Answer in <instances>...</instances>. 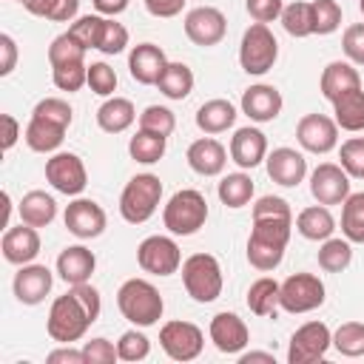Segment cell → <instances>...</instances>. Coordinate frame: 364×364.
<instances>
[{
  "instance_id": "obj_1",
  "label": "cell",
  "mask_w": 364,
  "mask_h": 364,
  "mask_svg": "<svg viewBox=\"0 0 364 364\" xmlns=\"http://www.w3.org/2000/svg\"><path fill=\"white\" fill-rule=\"evenodd\" d=\"M102 301H100V290L88 282L82 284H71V290L65 296H57L51 301L48 318H46V333L51 341L57 344H71L80 341L88 327L100 318Z\"/></svg>"
},
{
  "instance_id": "obj_2",
  "label": "cell",
  "mask_w": 364,
  "mask_h": 364,
  "mask_svg": "<svg viewBox=\"0 0 364 364\" xmlns=\"http://www.w3.org/2000/svg\"><path fill=\"white\" fill-rule=\"evenodd\" d=\"M290 233H293V219H279V216L253 219V228L247 236L250 267H256L262 273L276 270L284 259V247L290 242Z\"/></svg>"
},
{
  "instance_id": "obj_3",
  "label": "cell",
  "mask_w": 364,
  "mask_h": 364,
  "mask_svg": "<svg viewBox=\"0 0 364 364\" xmlns=\"http://www.w3.org/2000/svg\"><path fill=\"white\" fill-rule=\"evenodd\" d=\"M117 307L134 327H151L162 318L165 301L148 279H128L117 290Z\"/></svg>"
},
{
  "instance_id": "obj_4",
  "label": "cell",
  "mask_w": 364,
  "mask_h": 364,
  "mask_svg": "<svg viewBox=\"0 0 364 364\" xmlns=\"http://www.w3.org/2000/svg\"><path fill=\"white\" fill-rule=\"evenodd\" d=\"M182 284L193 301H199V304L216 301L222 296V287H225L219 259L213 253H191L182 262Z\"/></svg>"
},
{
  "instance_id": "obj_5",
  "label": "cell",
  "mask_w": 364,
  "mask_h": 364,
  "mask_svg": "<svg viewBox=\"0 0 364 364\" xmlns=\"http://www.w3.org/2000/svg\"><path fill=\"white\" fill-rule=\"evenodd\" d=\"M162 202V179L156 173H136L119 193V216L128 225L148 222Z\"/></svg>"
},
{
  "instance_id": "obj_6",
  "label": "cell",
  "mask_w": 364,
  "mask_h": 364,
  "mask_svg": "<svg viewBox=\"0 0 364 364\" xmlns=\"http://www.w3.org/2000/svg\"><path fill=\"white\" fill-rule=\"evenodd\" d=\"M208 222V199L196 188L176 191L162 208V225L173 236H193Z\"/></svg>"
},
{
  "instance_id": "obj_7",
  "label": "cell",
  "mask_w": 364,
  "mask_h": 364,
  "mask_svg": "<svg viewBox=\"0 0 364 364\" xmlns=\"http://www.w3.org/2000/svg\"><path fill=\"white\" fill-rule=\"evenodd\" d=\"M279 60V43L267 23H250L239 43V65L250 77L267 74Z\"/></svg>"
},
{
  "instance_id": "obj_8",
  "label": "cell",
  "mask_w": 364,
  "mask_h": 364,
  "mask_svg": "<svg viewBox=\"0 0 364 364\" xmlns=\"http://www.w3.org/2000/svg\"><path fill=\"white\" fill-rule=\"evenodd\" d=\"M324 282L316 273H293L279 287V307L284 313H310L324 304Z\"/></svg>"
},
{
  "instance_id": "obj_9",
  "label": "cell",
  "mask_w": 364,
  "mask_h": 364,
  "mask_svg": "<svg viewBox=\"0 0 364 364\" xmlns=\"http://www.w3.org/2000/svg\"><path fill=\"white\" fill-rule=\"evenodd\" d=\"M333 347V333L324 321H304L287 344V364H316L324 361Z\"/></svg>"
},
{
  "instance_id": "obj_10",
  "label": "cell",
  "mask_w": 364,
  "mask_h": 364,
  "mask_svg": "<svg viewBox=\"0 0 364 364\" xmlns=\"http://www.w3.org/2000/svg\"><path fill=\"white\" fill-rule=\"evenodd\" d=\"M46 182L65 196H80L88 185L85 162L71 151H57L46 159Z\"/></svg>"
},
{
  "instance_id": "obj_11",
  "label": "cell",
  "mask_w": 364,
  "mask_h": 364,
  "mask_svg": "<svg viewBox=\"0 0 364 364\" xmlns=\"http://www.w3.org/2000/svg\"><path fill=\"white\" fill-rule=\"evenodd\" d=\"M136 262L151 276H173L182 267V250L171 236H145L136 247Z\"/></svg>"
},
{
  "instance_id": "obj_12",
  "label": "cell",
  "mask_w": 364,
  "mask_h": 364,
  "mask_svg": "<svg viewBox=\"0 0 364 364\" xmlns=\"http://www.w3.org/2000/svg\"><path fill=\"white\" fill-rule=\"evenodd\" d=\"M159 347L173 361H193L205 347V333L193 321H165L159 330Z\"/></svg>"
},
{
  "instance_id": "obj_13",
  "label": "cell",
  "mask_w": 364,
  "mask_h": 364,
  "mask_svg": "<svg viewBox=\"0 0 364 364\" xmlns=\"http://www.w3.org/2000/svg\"><path fill=\"white\" fill-rule=\"evenodd\" d=\"M182 28H185V37L193 43V46H202V48H210V46H219L228 34V20L225 14L216 9V6H196L185 14L182 20Z\"/></svg>"
},
{
  "instance_id": "obj_14",
  "label": "cell",
  "mask_w": 364,
  "mask_h": 364,
  "mask_svg": "<svg viewBox=\"0 0 364 364\" xmlns=\"http://www.w3.org/2000/svg\"><path fill=\"white\" fill-rule=\"evenodd\" d=\"M296 139L310 154H330L338 145V125L327 114H304L296 122Z\"/></svg>"
},
{
  "instance_id": "obj_15",
  "label": "cell",
  "mask_w": 364,
  "mask_h": 364,
  "mask_svg": "<svg viewBox=\"0 0 364 364\" xmlns=\"http://www.w3.org/2000/svg\"><path fill=\"white\" fill-rule=\"evenodd\" d=\"M63 219H65L68 233L77 236V239H82V242L102 236V230L108 225V216H105L102 205H97L94 199H82V196H77L74 202H68Z\"/></svg>"
},
{
  "instance_id": "obj_16",
  "label": "cell",
  "mask_w": 364,
  "mask_h": 364,
  "mask_svg": "<svg viewBox=\"0 0 364 364\" xmlns=\"http://www.w3.org/2000/svg\"><path fill=\"white\" fill-rule=\"evenodd\" d=\"M310 193L318 205H341L350 196V173L336 162H321L310 173Z\"/></svg>"
},
{
  "instance_id": "obj_17",
  "label": "cell",
  "mask_w": 364,
  "mask_h": 364,
  "mask_svg": "<svg viewBox=\"0 0 364 364\" xmlns=\"http://www.w3.org/2000/svg\"><path fill=\"white\" fill-rule=\"evenodd\" d=\"M208 333H210V341H213V347L219 350V353H225V355H239L247 344H250V330H247V324L236 316V313H216L213 318H210V327H208Z\"/></svg>"
},
{
  "instance_id": "obj_18",
  "label": "cell",
  "mask_w": 364,
  "mask_h": 364,
  "mask_svg": "<svg viewBox=\"0 0 364 364\" xmlns=\"http://www.w3.org/2000/svg\"><path fill=\"white\" fill-rule=\"evenodd\" d=\"M264 168H267V176L282 188H296L307 176V159L296 148H273L264 156Z\"/></svg>"
},
{
  "instance_id": "obj_19",
  "label": "cell",
  "mask_w": 364,
  "mask_h": 364,
  "mask_svg": "<svg viewBox=\"0 0 364 364\" xmlns=\"http://www.w3.org/2000/svg\"><path fill=\"white\" fill-rule=\"evenodd\" d=\"M51 284H54V273L46 264H34V262L20 264V270L14 273V282H11L17 301L28 304V307L40 304L51 293Z\"/></svg>"
},
{
  "instance_id": "obj_20",
  "label": "cell",
  "mask_w": 364,
  "mask_h": 364,
  "mask_svg": "<svg viewBox=\"0 0 364 364\" xmlns=\"http://www.w3.org/2000/svg\"><path fill=\"white\" fill-rule=\"evenodd\" d=\"M242 114L250 117V122H273L282 114V91L267 82H256L242 94Z\"/></svg>"
},
{
  "instance_id": "obj_21",
  "label": "cell",
  "mask_w": 364,
  "mask_h": 364,
  "mask_svg": "<svg viewBox=\"0 0 364 364\" xmlns=\"http://www.w3.org/2000/svg\"><path fill=\"white\" fill-rule=\"evenodd\" d=\"M165 68L168 57L156 43H136L128 54V71L139 85H156Z\"/></svg>"
},
{
  "instance_id": "obj_22",
  "label": "cell",
  "mask_w": 364,
  "mask_h": 364,
  "mask_svg": "<svg viewBox=\"0 0 364 364\" xmlns=\"http://www.w3.org/2000/svg\"><path fill=\"white\" fill-rule=\"evenodd\" d=\"M228 151H230V159L242 171H253L267 156V136L259 128H253V125L236 128V134L230 136V148Z\"/></svg>"
},
{
  "instance_id": "obj_23",
  "label": "cell",
  "mask_w": 364,
  "mask_h": 364,
  "mask_svg": "<svg viewBox=\"0 0 364 364\" xmlns=\"http://www.w3.org/2000/svg\"><path fill=\"white\" fill-rule=\"evenodd\" d=\"M0 250H3V259L11 262V264H28L37 259L40 253V233L37 228L20 222L17 228H6L3 230V239H0Z\"/></svg>"
},
{
  "instance_id": "obj_24",
  "label": "cell",
  "mask_w": 364,
  "mask_h": 364,
  "mask_svg": "<svg viewBox=\"0 0 364 364\" xmlns=\"http://www.w3.org/2000/svg\"><path fill=\"white\" fill-rule=\"evenodd\" d=\"M188 165L193 173L199 176H219L228 165V151L219 139L213 136H202V139H193L188 145V154H185Z\"/></svg>"
},
{
  "instance_id": "obj_25",
  "label": "cell",
  "mask_w": 364,
  "mask_h": 364,
  "mask_svg": "<svg viewBox=\"0 0 364 364\" xmlns=\"http://www.w3.org/2000/svg\"><path fill=\"white\" fill-rule=\"evenodd\" d=\"M97 270V256L85 245H68L57 256V273L65 284H82L91 282V273Z\"/></svg>"
},
{
  "instance_id": "obj_26",
  "label": "cell",
  "mask_w": 364,
  "mask_h": 364,
  "mask_svg": "<svg viewBox=\"0 0 364 364\" xmlns=\"http://www.w3.org/2000/svg\"><path fill=\"white\" fill-rule=\"evenodd\" d=\"M318 88H321L324 100L333 102L341 94L353 91V88H361V74H358V68L350 60H333V63L324 65L321 80H318Z\"/></svg>"
},
{
  "instance_id": "obj_27",
  "label": "cell",
  "mask_w": 364,
  "mask_h": 364,
  "mask_svg": "<svg viewBox=\"0 0 364 364\" xmlns=\"http://www.w3.org/2000/svg\"><path fill=\"white\" fill-rule=\"evenodd\" d=\"M136 108L128 97H105V102L97 108V125L105 134H122L134 125Z\"/></svg>"
},
{
  "instance_id": "obj_28",
  "label": "cell",
  "mask_w": 364,
  "mask_h": 364,
  "mask_svg": "<svg viewBox=\"0 0 364 364\" xmlns=\"http://www.w3.org/2000/svg\"><path fill=\"white\" fill-rule=\"evenodd\" d=\"M233 122H236V108L230 100H222V97L202 102L196 111V128L208 136L225 134L228 128H233Z\"/></svg>"
},
{
  "instance_id": "obj_29",
  "label": "cell",
  "mask_w": 364,
  "mask_h": 364,
  "mask_svg": "<svg viewBox=\"0 0 364 364\" xmlns=\"http://www.w3.org/2000/svg\"><path fill=\"white\" fill-rule=\"evenodd\" d=\"M17 213H20V222L31 228H48L57 216V202L46 191H28L17 205Z\"/></svg>"
},
{
  "instance_id": "obj_30",
  "label": "cell",
  "mask_w": 364,
  "mask_h": 364,
  "mask_svg": "<svg viewBox=\"0 0 364 364\" xmlns=\"http://www.w3.org/2000/svg\"><path fill=\"white\" fill-rule=\"evenodd\" d=\"M65 131H68V128H63V125H54V122H48V119L31 117L28 125H26L23 139H26V145H28L31 151H37V154H57V148H60L63 139H65Z\"/></svg>"
},
{
  "instance_id": "obj_31",
  "label": "cell",
  "mask_w": 364,
  "mask_h": 364,
  "mask_svg": "<svg viewBox=\"0 0 364 364\" xmlns=\"http://www.w3.org/2000/svg\"><path fill=\"white\" fill-rule=\"evenodd\" d=\"M296 230H299L304 239H310V242H324V239L333 236L336 219H333V213H330L327 205H310V208L299 210V216H296Z\"/></svg>"
},
{
  "instance_id": "obj_32",
  "label": "cell",
  "mask_w": 364,
  "mask_h": 364,
  "mask_svg": "<svg viewBox=\"0 0 364 364\" xmlns=\"http://www.w3.org/2000/svg\"><path fill=\"white\" fill-rule=\"evenodd\" d=\"M333 119L341 131L358 134L364 131V88H353L333 100Z\"/></svg>"
},
{
  "instance_id": "obj_33",
  "label": "cell",
  "mask_w": 364,
  "mask_h": 364,
  "mask_svg": "<svg viewBox=\"0 0 364 364\" xmlns=\"http://www.w3.org/2000/svg\"><path fill=\"white\" fill-rule=\"evenodd\" d=\"M253 191H256V188H253V179H250L245 171H236V173L222 176V179H219V188H216L219 202H222L225 208H233V210L250 205Z\"/></svg>"
},
{
  "instance_id": "obj_34",
  "label": "cell",
  "mask_w": 364,
  "mask_h": 364,
  "mask_svg": "<svg viewBox=\"0 0 364 364\" xmlns=\"http://www.w3.org/2000/svg\"><path fill=\"white\" fill-rule=\"evenodd\" d=\"M165 148H168V136H159L154 131H145L139 128L131 139H128V154L134 162H142V165H154L165 156Z\"/></svg>"
},
{
  "instance_id": "obj_35",
  "label": "cell",
  "mask_w": 364,
  "mask_h": 364,
  "mask_svg": "<svg viewBox=\"0 0 364 364\" xmlns=\"http://www.w3.org/2000/svg\"><path fill=\"white\" fill-rule=\"evenodd\" d=\"M279 282L270 276H259L250 287H247V307L253 316H273L279 307Z\"/></svg>"
},
{
  "instance_id": "obj_36",
  "label": "cell",
  "mask_w": 364,
  "mask_h": 364,
  "mask_svg": "<svg viewBox=\"0 0 364 364\" xmlns=\"http://www.w3.org/2000/svg\"><path fill=\"white\" fill-rule=\"evenodd\" d=\"M316 259H318V267L324 273H341L353 262V242L350 239H341V236H330V239L321 242Z\"/></svg>"
},
{
  "instance_id": "obj_37",
  "label": "cell",
  "mask_w": 364,
  "mask_h": 364,
  "mask_svg": "<svg viewBox=\"0 0 364 364\" xmlns=\"http://www.w3.org/2000/svg\"><path fill=\"white\" fill-rule=\"evenodd\" d=\"M156 88L168 97V100H185L193 91V71L185 63H168V68L162 71Z\"/></svg>"
},
{
  "instance_id": "obj_38",
  "label": "cell",
  "mask_w": 364,
  "mask_h": 364,
  "mask_svg": "<svg viewBox=\"0 0 364 364\" xmlns=\"http://www.w3.org/2000/svg\"><path fill=\"white\" fill-rule=\"evenodd\" d=\"M341 233L353 245H364V191L341 202Z\"/></svg>"
},
{
  "instance_id": "obj_39",
  "label": "cell",
  "mask_w": 364,
  "mask_h": 364,
  "mask_svg": "<svg viewBox=\"0 0 364 364\" xmlns=\"http://www.w3.org/2000/svg\"><path fill=\"white\" fill-rule=\"evenodd\" d=\"M282 26L290 37H310L313 34V3L307 0H293L290 6L282 9Z\"/></svg>"
},
{
  "instance_id": "obj_40",
  "label": "cell",
  "mask_w": 364,
  "mask_h": 364,
  "mask_svg": "<svg viewBox=\"0 0 364 364\" xmlns=\"http://www.w3.org/2000/svg\"><path fill=\"white\" fill-rule=\"evenodd\" d=\"M105 23H108V17H102V14H82V17H77L71 26H68V34L88 51V48H100V43H102V34H105Z\"/></svg>"
},
{
  "instance_id": "obj_41",
  "label": "cell",
  "mask_w": 364,
  "mask_h": 364,
  "mask_svg": "<svg viewBox=\"0 0 364 364\" xmlns=\"http://www.w3.org/2000/svg\"><path fill=\"white\" fill-rule=\"evenodd\" d=\"M333 347L347 358L364 355V321H344L333 333Z\"/></svg>"
},
{
  "instance_id": "obj_42",
  "label": "cell",
  "mask_w": 364,
  "mask_h": 364,
  "mask_svg": "<svg viewBox=\"0 0 364 364\" xmlns=\"http://www.w3.org/2000/svg\"><path fill=\"white\" fill-rule=\"evenodd\" d=\"M65 63H85V48L68 31L57 34L48 46V65L54 68V65H65Z\"/></svg>"
},
{
  "instance_id": "obj_43",
  "label": "cell",
  "mask_w": 364,
  "mask_h": 364,
  "mask_svg": "<svg viewBox=\"0 0 364 364\" xmlns=\"http://www.w3.org/2000/svg\"><path fill=\"white\" fill-rule=\"evenodd\" d=\"M51 80L60 91H80L82 85H88V63H65V65H54L51 68Z\"/></svg>"
},
{
  "instance_id": "obj_44",
  "label": "cell",
  "mask_w": 364,
  "mask_h": 364,
  "mask_svg": "<svg viewBox=\"0 0 364 364\" xmlns=\"http://www.w3.org/2000/svg\"><path fill=\"white\" fill-rule=\"evenodd\" d=\"M117 353H119V361H145L151 355V338L142 333V330H125L117 341Z\"/></svg>"
},
{
  "instance_id": "obj_45",
  "label": "cell",
  "mask_w": 364,
  "mask_h": 364,
  "mask_svg": "<svg viewBox=\"0 0 364 364\" xmlns=\"http://www.w3.org/2000/svg\"><path fill=\"white\" fill-rule=\"evenodd\" d=\"M338 165L350 173V179H364V136H350L338 148Z\"/></svg>"
},
{
  "instance_id": "obj_46",
  "label": "cell",
  "mask_w": 364,
  "mask_h": 364,
  "mask_svg": "<svg viewBox=\"0 0 364 364\" xmlns=\"http://www.w3.org/2000/svg\"><path fill=\"white\" fill-rule=\"evenodd\" d=\"M139 128L145 131H154L159 136H171L173 128H176V117L171 108L165 105H148L142 114H139Z\"/></svg>"
},
{
  "instance_id": "obj_47",
  "label": "cell",
  "mask_w": 364,
  "mask_h": 364,
  "mask_svg": "<svg viewBox=\"0 0 364 364\" xmlns=\"http://www.w3.org/2000/svg\"><path fill=\"white\" fill-rule=\"evenodd\" d=\"M341 26V6L336 0H313V34H333Z\"/></svg>"
},
{
  "instance_id": "obj_48",
  "label": "cell",
  "mask_w": 364,
  "mask_h": 364,
  "mask_svg": "<svg viewBox=\"0 0 364 364\" xmlns=\"http://www.w3.org/2000/svg\"><path fill=\"white\" fill-rule=\"evenodd\" d=\"M31 117H40V119H48V122H54V125L68 128L71 119H74V111H71V105H68L63 97H46V100H40V102L34 105Z\"/></svg>"
},
{
  "instance_id": "obj_49",
  "label": "cell",
  "mask_w": 364,
  "mask_h": 364,
  "mask_svg": "<svg viewBox=\"0 0 364 364\" xmlns=\"http://www.w3.org/2000/svg\"><path fill=\"white\" fill-rule=\"evenodd\" d=\"M88 88L97 97H114V91H117V71L108 63H91L88 65Z\"/></svg>"
},
{
  "instance_id": "obj_50",
  "label": "cell",
  "mask_w": 364,
  "mask_h": 364,
  "mask_svg": "<svg viewBox=\"0 0 364 364\" xmlns=\"http://www.w3.org/2000/svg\"><path fill=\"white\" fill-rule=\"evenodd\" d=\"M341 51L353 65H364V23H353L344 28Z\"/></svg>"
},
{
  "instance_id": "obj_51",
  "label": "cell",
  "mask_w": 364,
  "mask_h": 364,
  "mask_svg": "<svg viewBox=\"0 0 364 364\" xmlns=\"http://www.w3.org/2000/svg\"><path fill=\"white\" fill-rule=\"evenodd\" d=\"M82 353H85V364H114L119 361V353H117V344L108 341V338H91L82 344Z\"/></svg>"
},
{
  "instance_id": "obj_52",
  "label": "cell",
  "mask_w": 364,
  "mask_h": 364,
  "mask_svg": "<svg viewBox=\"0 0 364 364\" xmlns=\"http://www.w3.org/2000/svg\"><path fill=\"white\" fill-rule=\"evenodd\" d=\"M125 46H128V28L122 23H117L114 17H108L105 34H102V43H100L97 51H102V54H119V51H125Z\"/></svg>"
},
{
  "instance_id": "obj_53",
  "label": "cell",
  "mask_w": 364,
  "mask_h": 364,
  "mask_svg": "<svg viewBox=\"0 0 364 364\" xmlns=\"http://www.w3.org/2000/svg\"><path fill=\"white\" fill-rule=\"evenodd\" d=\"M267 216H279V219H293L290 202L282 196H259L253 202V219H267Z\"/></svg>"
},
{
  "instance_id": "obj_54",
  "label": "cell",
  "mask_w": 364,
  "mask_h": 364,
  "mask_svg": "<svg viewBox=\"0 0 364 364\" xmlns=\"http://www.w3.org/2000/svg\"><path fill=\"white\" fill-rule=\"evenodd\" d=\"M245 9L256 23H273L282 17L284 3L282 0H245Z\"/></svg>"
},
{
  "instance_id": "obj_55",
  "label": "cell",
  "mask_w": 364,
  "mask_h": 364,
  "mask_svg": "<svg viewBox=\"0 0 364 364\" xmlns=\"http://www.w3.org/2000/svg\"><path fill=\"white\" fill-rule=\"evenodd\" d=\"M17 65V43L11 34H0V77H9Z\"/></svg>"
},
{
  "instance_id": "obj_56",
  "label": "cell",
  "mask_w": 364,
  "mask_h": 364,
  "mask_svg": "<svg viewBox=\"0 0 364 364\" xmlns=\"http://www.w3.org/2000/svg\"><path fill=\"white\" fill-rule=\"evenodd\" d=\"M142 3H145L148 14H154V17H176V14H182L188 0H142Z\"/></svg>"
},
{
  "instance_id": "obj_57",
  "label": "cell",
  "mask_w": 364,
  "mask_h": 364,
  "mask_svg": "<svg viewBox=\"0 0 364 364\" xmlns=\"http://www.w3.org/2000/svg\"><path fill=\"white\" fill-rule=\"evenodd\" d=\"M46 361H48V364H85V353H82V350H74V347H68V344H63V347L51 350V353L46 355Z\"/></svg>"
},
{
  "instance_id": "obj_58",
  "label": "cell",
  "mask_w": 364,
  "mask_h": 364,
  "mask_svg": "<svg viewBox=\"0 0 364 364\" xmlns=\"http://www.w3.org/2000/svg\"><path fill=\"white\" fill-rule=\"evenodd\" d=\"M80 11V0H57L54 11H51V23H74Z\"/></svg>"
},
{
  "instance_id": "obj_59",
  "label": "cell",
  "mask_w": 364,
  "mask_h": 364,
  "mask_svg": "<svg viewBox=\"0 0 364 364\" xmlns=\"http://www.w3.org/2000/svg\"><path fill=\"white\" fill-rule=\"evenodd\" d=\"M0 122H3V151H11L14 142H17V136H20V122L11 114H3Z\"/></svg>"
},
{
  "instance_id": "obj_60",
  "label": "cell",
  "mask_w": 364,
  "mask_h": 364,
  "mask_svg": "<svg viewBox=\"0 0 364 364\" xmlns=\"http://www.w3.org/2000/svg\"><path fill=\"white\" fill-rule=\"evenodd\" d=\"M91 3H94L97 14H102V17H117V14H122V11L128 9L131 0H91Z\"/></svg>"
},
{
  "instance_id": "obj_61",
  "label": "cell",
  "mask_w": 364,
  "mask_h": 364,
  "mask_svg": "<svg viewBox=\"0 0 364 364\" xmlns=\"http://www.w3.org/2000/svg\"><path fill=\"white\" fill-rule=\"evenodd\" d=\"M26 6V11L28 14H34V17H51V11H54V6H57V0H26L23 3Z\"/></svg>"
},
{
  "instance_id": "obj_62",
  "label": "cell",
  "mask_w": 364,
  "mask_h": 364,
  "mask_svg": "<svg viewBox=\"0 0 364 364\" xmlns=\"http://www.w3.org/2000/svg\"><path fill=\"white\" fill-rule=\"evenodd\" d=\"M239 361H242V364H250V361H267V364H276V358H273V353H259V350H250V353H242V355H239Z\"/></svg>"
},
{
  "instance_id": "obj_63",
  "label": "cell",
  "mask_w": 364,
  "mask_h": 364,
  "mask_svg": "<svg viewBox=\"0 0 364 364\" xmlns=\"http://www.w3.org/2000/svg\"><path fill=\"white\" fill-rule=\"evenodd\" d=\"M358 9H361V14H364V0H358Z\"/></svg>"
},
{
  "instance_id": "obj_64",
  "label": "cell",
  "mask_w": 364,
  "mask_h": 364,
  "mask_svg": "<svg viewBox=\"0 0 364 364\" xmlns=\"http://www.w3.org/2000/svg\"><path fill=\"white\" fill-rule=\"evenodd\" d=\"M17 3H26V0H17Z\"/></svg>"
}]
</instances>
